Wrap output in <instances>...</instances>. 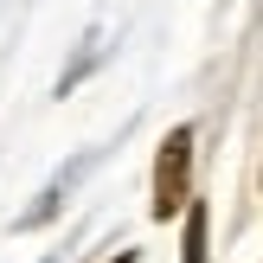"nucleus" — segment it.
<instances>
[{
  "mask_svg": "<svg viewBox=\"0 0 263 263\" xmlns=\"http://www.w3.org/2000/svg\"><path fill=\"white\" fill-rule=\"evenodd\" d=\"M257 186H263V174H257Z\"/></svg>",
  "mask_w": 263,
  "mask_h": 263,
  "instance_id": "obj_4",
  "label": "nucleus"
},
{
  "mask_svg": "<svg viewBox=\"0 0 263 263\" xmlns=\"http://www.w3.org/2000/svg\"><path fill=\"white\" fill-rule=\"evenodd\" d=\"M109 263H135V251H116V257H109Z\"/></svg>",
  "mask_w": 263,
  "mask_h": 263,
  "instance_id": "obj_3",
  "label": "nucleus"
},
{
  "mask_svg": "<svg viewBox=\"0 0 263 263\" xmlns=\"http://www.w3.org/2000/svg\"><path fill=\"white\" fill-rule=\"evenodd\" d=\"M180 263H212V205L193 199L186 225H180Z\"/></svg>",
  "mask_w": 263,
  "mask_h": 263,
  "instance_id": "obj_2",
  "label": "nucleus"
},
{
  "mask_svg": "<svg viewBox=\"0 0 263 263\" xmlns=\"http://www.w3.org/2000/svg\"><path fill=\"white\" fill-rule=\"evenodd\" d=\"M186 205H193V128L180 122L154 148V199H148V212H154V225H174V218H186Z\"/></svg>",
  "mask_w": 263,
  "mask_h": 263,
  "instance_id": "obj_1",
  "label": "nucleus"
}]
</instances>
